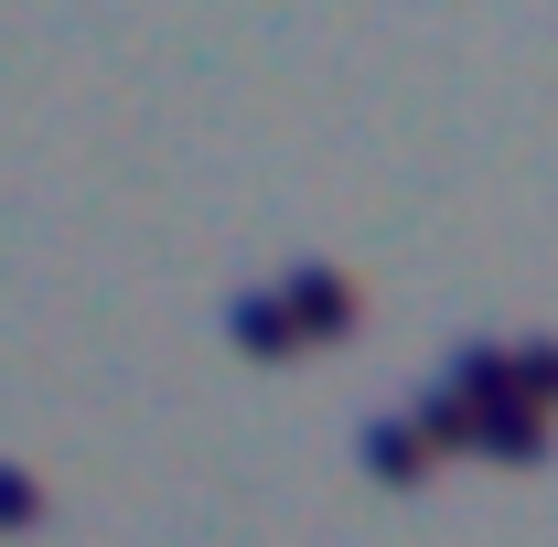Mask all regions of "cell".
Listing matches in <instances>:
<instances>
[{"label": "cell", "mask_w": 558, "mask_h": 547, "mask_svg": "<svg viewBox=\"0 0 558 547\" xmlns=\"http://www.w3.org/2000/svg\"><path fill=\"white\" fill-rule=\"evenodd\" d=\"M429 387H440V398H462V409L505 398V343H451V365H440Z\"/></svg>", "instance_id": "6"}, {"label": "cell", "mask_w": 558, "mask_h": 547, "mask_svg": "<svg viewBox=\"0 0 558 547\" xmlns=\"http://www.w3.org/2000/svg\"><path fill=\"white\" fill-rule=\"evenodd\" d=\"M505 398H526L537 418H558V333L505 343Z\"/></svg>", "instance_id": "5"}, {"label": "cell", "mask_w": 558, "mask_h": 547, "mask_svg": "<svg viewBox=\"0 0 558 547\" xmlns=\"http://www.w3.org/2000/svg\"><path fill=\"white\" fill-rule=\"evenodd\" d=\"M558 418H537L526 398H484L473 409V451H494V462H548Z\"/></svg>", "instance_id": "2"}, {"label": "cell", "mask_w": 558, "mask_h": 547, "mask_svg": "<svg viewBox=\"0 0 558 547\" xmlns=\"http://www.w3.org/2000/svg\"><path fill=\"white\" fill-rule=\"evenodd\" d=\"M33 515H44V483L22 462H0V526H33Z\"/></svg>", "instance_id": "8"}, {"label": "cell", "mask_w": 558, "mask_h": 547, "mask_svg": "<svg viewBox=\"0 0 558 547\" xmlns=\"http://www.w3.org/2000/svg\"><path fill=\"white\" fill-rule=\"evenodd\" d=\"M269 290H279V312H290V333H301V354H312V343H333V333H354V312H365V301H354V279L333 269V258H290Z\"/></svg>", "instance_id": "1"}, {"label": "cell", "mask_w": 558, "mask_h": 547, "mask_svg": "<svg viewBox=\"0 0 558 547\" xmlns=\"http://www.w3.org/2000/svg\"><path fill=\"white\" fill-rule=\"evenodd\" d=\"M409 429L429 440V462H440V451H473V409H462V398H440V387L409 409Z\"/></svg>", "instance_id": "7"}, {"label": "cell", "mask_w": 558, "mask_h": 547, "mask_svg": "<svg viewBox=\"0 0 558 547\" xmlns=\"http://www.w3.org/2000/svg\"><path fill=\"white\" fill-rule=\"evenodd\" d=\"M226 333H236V354H301L290 312H279V290H236V301H226Z\"/></svg>", "instance_id": "4"}, {"label": "cell", "mask_w": 558, "mask_h": 547, "mask_svg": "<svg viewBox=\"0 0 558 547\" xmlns=\"http://www.w3.org/2000/svg\"><path fill=\"white\" fill-rule=\"evenodd\" d=\"M354 462H365L376 483H418V473H429V440H418V429H409V409H398V418H365Z\"/></svg>", "instance_id": "3"}]
</instances>
